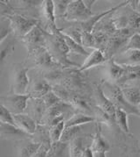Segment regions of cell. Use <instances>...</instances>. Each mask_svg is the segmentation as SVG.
Returning a JSON list of instances; mask_svg holds the SVG:
<instances>
[{
	"mask_svg": "<svg viewBox=\"0 0 140 157\" xmlns=\"http://www.w3.org/2000/svg\"><path fill=\"white\" fill-rule=\"evenodd\" d=\"M45 78L51 84L53 91L65 102L70 98L80 95L93 99L94 83L89 81L88 71H80L79 68L59 69L43 72Z\"/></svg>",
	"mask_w": 140,
	"mask_h": 157,
	"instance_id": "1",
	"label": "cell"
},
{
	"mask_svg": "<svg viewBox=\"0 0 140 157\" xmlns=\"http://www.w3.org/2000/svg\"><path fill=\"white\" fill-rule=\"evenodd\" d=\"M104 126L108 128L109 132L111 135V140L109 142L111 145V149L115 148L116 150V157H138L140 153L138 141L133 133L123 132L116 125L115 120Z\"/></svg>",
	"mask_w": 140,
	"mask_h": 157,
	"instance_id": "2",
	"label": "cell"
},
{
	"mask_svg": "<svg viewBox=\"0 0 140 157\" xmlns=\"http://www.w3.org/2000/svg\"><path fill=\"white\" fill-rule=\"evenodd\" d=\"M45 48L50 53L54 61L59 63L63 69L81 67L79 64L71 61L68 58L69 48L64 40L62 33L60 28H57L53 33H46Z\"/></svg>",
	"mask_w": 140,
	"mask_h": 157,
	"instance_id": "3",
	"label": "cell"
},
{
	"mask_svg": "<svg viewBox=\"0 0 140 157\" xmlns=\"http://www.w3.org/2000/svg\"><path fill=\"white\" fill-rule=\"evenodd\" d=\"M101 82L105 97L114 105L115 107L122 109L128 115H134L140 117V113L138 107L131 105L126 100L124 95L123 93L122 88L119 85L109 80H102Z\"/></svg>",
	"mask_w": 140,
	"mask_h": 157,
	"instance_id": "4",
	"label": "cell"
},
{
	"mask_svg": "<svg viewBox=\"0 0 140 157\" xmlns=\"http://www.w3.org/2000/svg\"><path fill=\"white\" fill-rule=\"evenodd\" d=\"M32 69L26 63H16L12 64V69L10 73V90L9 93L13 94H26L27 88L30 82L28 77V71Z\"/></svg>",
	"mask_w": 140,
	"mask_h": 157,
	"instance_id": "5",
	"label": "cell"
},
{
	"mask_svg": "<svg viewBox=\"0 0 140 157\" xmlns=\"http://www.w3.org/2000/svg\"><path fill=\"white\" fill-rule=\"evenodd\" d=\"M75 113H76L75 108L70 104L65 101H61L46 110L40 125H45L50 129L59 123L68 120Z\"/></svg>",
	"mask_w": 140,
	"mask_h": 157,
	"instance_id": "6",
	"label": "cell"
},
{
	"mask_svg": "<svg viewBox=\"0 0 140 157\" xmlns=\"http://www.w3.org/2000/svg\"><path fill=\"white\" fill-rule=\"evenodd\" d=\"M26 61L31 62L32 69H37L42 72L63 69L59 63L54 61V59L45 47H40L32 51L31 54L27 55Z\"/></svg>",
	"mask_w": 140,
	"mask_h": 157,
	"instance_id": "7",
	"label": "cell"
},
{
	"mask_svg": "<svg viewBox=\"0 0 140 157\" xmlns=\"http://www.w3.org/2000/svg\"><path fill=\"white\" fill-rule=\"evenodd\" d=\"M1 18H6L9 20L13 32L12 34H13L17 39L24 38L34 26L40 24V20L39 19L28 18L18 14L7 15Z\"/></svg>",
	"mask_w": 140,
	"mask_h": 157,
	"instance_id": "8",
	"label": "cell"
},
{
	"mask_svg": "<svg viewBox=\"0 0 140 157\" xmlns=\"http://www.w3.org/2000/svg\"><path fill=\"white\" fill-rule=\"evenodd\" d=\"M94 15L95 13L85 6L83 0H71L63 19L74 23H82Z\"/></svg>",
	"mask_w": 140,
	"mask_h": 157,
	"instance_id": "9",
	"label": "cell"
},
{
	"mask_svg": "<svg viewBox=\"0 0 140 157\" xmlns=\"http://www.w3.org/2000/svg\"><path fill=\"white\" fill-rule=\"evenodd\" d=\"M31 97L28 94H13L9 93L0 97V105H4L13 115L22 114L26 112L28 100Z\"/></svg>",
	"mask_w": 140,
	"mask_h": 157,
	"instance_id": "10",
	"label": "cell"
},
{
	"mask_svg": "<svg viewBox=\"0 0 140 157\" xmlns=\"http://www.w3.org/2000/svg\"><path fill=\"white\" fill-rule=\"evenodd\" d=\"M52 90L51 84L45 78L43 72L38 70V73L30 79L26 94L33 98H41Z\"/></svg>",
	"mask_w": 140,
	"mask_h": 157,
	"instance_id": "11",
	"label": "cell"
},
{
	"mask_svg": "<svg viewBox=\"0 0 140 157\" xmlns=\"http://www.w3.org/2000/svg\"><path fill=\"white\" fill-rule=\"evenodd\" d=\"M46 31L39 25L34 26L26 36L21 39L23 44L27 49V55L40 47H45Z\"/></svg>",
	"mask_w": 140,
	"mask_h": 157,
	"instance_id": "12",
	"label": "cell"
},
{
	"mask_svg": "<svg viewBox=\"0 0 140 157\" xmlns=\"http://www.w3.org/2000/svg\"><path fill=\"white\" fill-rule=\"evenodd\" d=\"M93 101L96 106L99 107L104 113L109 115L111 118L116 116V107L105 97L102 88V82H95L93 89Z\"/></svg>",
	"mask_w": 140,
	"mask_h": 157,
	"instance_id": "13",
	"label": "cell"
},
{
	"mask_svg": "<svg viewBox=\"0 0 140 157\" xmlns=\"http://www.w3.org/2000/svg\"><path fill=\"white\" fill-rule=\"evenodd\" d=\"M94 134L86 133L82 136L73 139L69 141L70 157H81L84 150L91 147Z\"/></svg>",
	"mask_w": 140,
	"mask_h": 157,
	"instance_id": "14",
	"label": "cell"
},
{
	"mask_svg": "<svg viewBox=\"0 0 140 157\" xmlns=\"http://www.w3.org/2000/svg\"><path fill=\"white\" fill-rule=\"evenodd\" d=\"M129 3H130V1H123V3L119 4V5H117L116 6L112 7V8H109V9H108V10H106V11H103V12H101L100 13L95 14L93 17H91V18H90L89 19H88L87 21H85V22H82V23H79V25H80V27L82 28V30H83V32L93 33L95 26H96V24H97L99 21H101L104 17L108 16V15H109L110 13H115V12H116L117 10H119V9L122 8V7L128 6V5H129Z\"/></svg>",
	"mask_w": 140,
	"mask_h": 157,
	"instance_id": "15",
	"label": "cell"
},
{
	"mask_svg": "<svg viewBox=\"0 0 140 157\" xmlns=\"http://www.w3.org/2000/svg\"><path fill=\"white\" fill-rule=\"evenodd\" d=\"M91 150L96 153H107L111 151V145L109 140L102 135V125L101 123H95V133L92 144L90 147Z\"/></svg>",
	"mask_w": 140,
	"mask_h": 157,
	"instance_id": "16",
	"label": "cell"
},
{
	"mask_svg": "<svg viewBox=\"0 0 140 157\" xmlns=\"http://www.w3.org/2000/svg\"><path fill=\"white\" fill-rule=\"evenodd\" d=\"M46 110H47V108L42 98H30L28 100V103H27V106H26L25 113L32 118L39 125L41 123V120L43 119Z\"/></svg>",
	"mask_w": 140,
	"mask_h": 157,
	"instance_id": "17",
	"label": "cell"
},
{
	"mask_svg": "<svg viewBox=\"0 0 140 157\" xmlns=\"http://www.w3.org/2000/svg\"><path fill=\"white\" fill-rule=\"evenodd\" d=\"M0 136L2 139L14 140V142L21 140L31 139V135L19 129L18 126L2 122H0Z\"/></svg>",
	"mask_w": 140,
	"mask_h": 157,
	"instance_id": "18",
	"label": "cell"
},
{
	"mask_svg": "<svg viewBox=\"0 0 140 157\" xmlns=\"http://www.w3.org/2000/svg\"><path fill=\"white\" fill-rule=\"evenodd\" d=\"M41 145L33 142L31 139L15 141L16 157H32L40 148Z\"/></svg>",
	"mask_w": 140,
	"mask_h": 157,
	"instance_id": "19",
	"label": "cell"
},
{
	"mask_svg": "<svg viewBox=\"0 0 140 157\" xmlns=\"http://www.w3.org/2000/svg\"><path fill=\"white\" fill-rule=\"evenodd\" d=\"M13 118L15 121V126H18L22 131L28 133L29 135H32L36 132L38 123L27 114L26 113L16 114L13 115Z\"/></svg>",
	"mask_w": 140,
	"mask_h": 157,
	"instance_id": "20",
	"label": "cell"
},
{
	"mask_svg": "<svg viewBox=\"0 0 140 157\" xmlns=\"http://www.w3.org/2000/svg\"><path fill=\"white\" fill-rule=\"evenodd\" d=\"M113 59L121 65H138L140 64V50L130 49L116 55Z\"/></svg>",
	"mask_w": 140,
	"mask_h": 157,
	"instance_id": "21",
	"label": "cell"
},
{
	"mask_svg": "<svg viewBox=\"0 0 140 157\" xmlns=\"http://www.w3.org/2000/svg\"><path fill=\"white\" fill-rule=\"evenodd\" d=\"M107 58L103 55L102 51L100 49H94L92 51L86 60L84 61L83 65L79 68L80 71H88L89 69L94 68L96 66L102 65V63H107Z\"/></svg>",
	"mask_w": 140,
	"mask_h": 157,
	"instance_id": "22",
	"label": "cell"
},
{
	"mask_svg": "<svg viewBox=\"0 0 140 157\" xmlns=\"http://www.w3.org/2000/svg\"><path fill=\"white\" fill-rule=\"evenodd\" d=\"M19 39L13 34H10L4 40L0 41V66L3 67L6 58L12 56L14 52V48Z\"/></svg>",
	"mask_w": 140,
	"mask_h": 157,
	"instance_id": "23",
	"label": "cell"
},
{
	"mask_svg": "<svg viewBox=\"0 0 140 157\" xmlns=\"http://www.w3.org/2000/svg\"><path fill=\"white\" fill-rule=\"evenodd\" d=\"M125 74L116 84L120 87H126L128 83L140 81V64L138 65H124Z\"/></svg>",
	"mask_w": 140,
	"mask_h": 157,
	"instance_id": "24",
	"label": "cell"
},
{
	"mask_svg": "<svg viewBox=\"0 0 140 157\" xmlns=\"http://www.w3.org/2000/svg\"><path fill=\"white\" fill-rule=\"evenodd\" d=\"M31 140L33 142L45 146L50 148L52 145V140L50 138V129L45 125H38L36 132L31 135Z\"/></svg>",
	"mask_w": 140,
	"mask_h": 157,
	"instance_id": "25",
	"label": "cell"
},
{
	"mask_svg": "<svg viewBox=\"0 0 140 157\" xmlns=\"http://www.w3.org/2000/svg\"><path fill=\"white\" fill-rule=\"evenodd\" d=\"M108 63V75L110 82L117 83L125 74V66L118 64L115 62L113 58L107 61Z\"/></svg>",
	"mask_w": 140,
	"mask_h": 157,
	"instance_id": "26",
	"label": "cell"
},
{
	"mask_svg": "<svg viewBox=\"0 0 140 157\" xmlns=\"http://www.w3.org/2000/svg\"><path fill=\"white\" fill-rule=\"evenodd\" d=\"M95 122H96V119L93 116L86 115L81 113H75L68 120L65 121V128L71 126L88 125L89 123H95Z\"/></svg>",
	"mask_w": 140,
	"mask_h": 157,
	"instance_id": "27",
	"label": "cell"
},
{
	"mask_svg": "<svg viewBox=\"0 0 140 157\" xmlns=\"http://www.w3.org/2000/svg\"><path fill=\"white\" fill-rule=\"evenodd\" d=\"M47 157H70L69 142L60 140L52 143L47 151Z\"/></svg>",
	"mask_w": 140,
	"mask_h": 157,
	"instance_id": "28",
	"label": "cell"
},
{
	"mask_svg": "<svg viewBox=\"0 0 140 157\" xmlns=\"http://www.w3.org/2000/svg\"><path fill=\"white\" fill-rule=\"evenodd\" d=\"M122 88V87H121ZM123 93L126 100L133 106L138 107L140 105V88L134 86H127L122 88Z\"/></svg>",
	"mask_w": 140,
	"mask_h": 157,
	"instance_id": "29",
	"label": "cell"
},
{
	"mask_svg": "<svg viewBox=\"0 0 140 157\" xmlns=\"http://www.w3.org/2000/svg\"><path fill=\"white\" fill-rule=\"evenodd\" d=\"M83 128H84V125L65 128L63 133H62V136L61 138V141L69 142L70 140H72L73 139L82 136L83 134H86L87 132H84Z\"/></svg>",
	"mask_w": 140,
	"mask_h": 157,
	"instance_id": "30",
	"label": "cell"
},
{
	"mask_svg": "<svg viewBox=\"0 0 140 157\" xmlns=\"http://www.w3.org/2000/svg\"><path fill=\"white\" fill-rule=\"evenodd\" d=\"M61 33H62V32H61ZM62 35H63L64 40H65L66 43H67L68 48H69L70 54L79 55V56H89L90 53H89L88 51L84 48V47H83V45L77 43L76 40H74L73 39H71L70 37H68V35L64 34L63 33H62Z\"/></svg>",
	"mask_w": 140,
	"mask_h": 157,
	"instance_id": "31",
	"label": "cell"
},
{
	"mask_svg": "<svg viewBox=\"0 0 140 157\" xmlns=\"http://www.w3.org/2000/svg\"><path fill=\"white\" fill-rule=\"evenodd\" d=\"M115 121L116 125L121 128L122 130L126 133H131V130L128 124V114L120 108L116 107V116Z\"/></svg>",
	"mask_w": 140,
	"mask_h": 157,
	"instance_id": "32",
	"label": "cell"
},
{
	"mask_svg": "<svg viewBox=\"0 0 140 157\" xmlns=\"http://www.w3.org/2000/svg\"><path fill=\"white\" fill-rule=\"evenodd\" d=\"M71 0H57L54 1V9L56 19H64L68 5Z\"/></svg>",
	"mask_w": 140,
	"mask_h": 157,
	"instance_id": "33",
	"label": "cell"
},
{
	"mask_svg": "<svg viewBox=\"0 0 140 157\" xmlns=\"http://www.w3.org/2000/svg\"><path fill=\"white\" fill-rule=\"evenodd\" d=\"M64 130H65V121H62L56 126L50 128V138H51L52 143L61 140Z\"/></svg>",
	"mask_w": 140,
	"mask_h": 157,
	"instance_id": "34",
	"label": "cell"
},
{
	"mask_svg": "<svg viewBox=\"0 0 140 157\" xmlns=\"http://www.w3.org/2000/svg\"><path fill=\"white\" fill-rule=\"evenodd\" d=\"M130 49L140 50V33H134L133 35L129 39L127 44L125 45V47H124V48H123L120 52L130 50ZM120 52H119V53H120Z\"/></svg>",
	"mask_w": 140,
	"mask_h": 157,
	"instance_id": "35",
	"label": "cell"
},
{
	"mask_svg": "<svg viewBox=\"0 0 140 157\" xmlns=\"http://www.w3.org/2000/svg\"><path fill=\"white\" fill-rule=\"evenodd\" d=\"M41 98L44 101L45 105H46V106L47 109L53 106V105H57L58 103L62 101L53 90H51L50 92H48L46 95H45L44 97Z\"/></svg>",
	"mask_w": 140,
	"mask_h": 157,
	"instance_id": "36",
	"label": "cell"
},
{
	"mask_svg": "<svg viewBox=\"0 0 140 157\" xmlns=\"http://www.w3.org/2000/svg\"><path fill=\"white\" fill-rule=\"evenodd\" d=\"M0 121L2 123H6L15 126V121L13 118V114L10 113L6 107L0 105Z\"/></svg>",
	"mask_w": 140,
	"mask_h": 157,
	"instance_id": "37",
	"label": "cell"
},
{
	"mask_svg": "<svg viewBox=\"0 0 140 157\" xmlns=\"http://www.w3.org/2000/svg\"><path fill=\"white\" fill-rule=\"evenodd\" d=\"M12 28L9 20L6 18H1V29H0V41L4 40L7 36L12 34Z\"/></svg>",
	"mask_w": 140,
	"mask_h": 157,
	"instance_id": "38",
	"label": "cell"
},
{
	"mask_svg": "<svg viewBox=\"0 0 140 157\" xmlns=\"http://www.w3.org/2000/svg\"><path fill=\"white\" fill-rule=\"evenodd\" d=\"M82 45L86 48H92L96 49V40H95L93 33L83 32Z\"/></svg>",
	"mask_w": 140,
	"mask_h": 157,
	"instance_id": "39",
	"label": "cell"
},
{
	"mask_svg": "<svg viewBox=\"0 0 140 157\" xmlns=\"http://www.w3.org/2000/svg\"><path fill=\"white\" fill-rule=\"evenodd\" d=\"M48 149H49L48 147H46L45 146H41L40 148L38 150V152L32 157H47V151H48Z\"/></svg>",
	"mask_w": 140,
	"mask_h": 157,
	"instance_id": "40",
	"label": "cell"
},
{
	"mask_svg": "<svg viewBox=\"0 0 140 157\" xmlns=\"http://www.w3.org/2000/svg\"><path fill=\"white\" fill-rule=\"evenodd\" d=\"M81 157H95V154H94L93 151L91 150V148L89 147H87L84 150V152L83 153V155H82Z\"/></svg>",
	"mask_w": 140,
	"mask_h": 157,
	"instance_id": "41",
	"label": "cell"
},
{
	"mask_svg": "<svg viewBox=\"0 0 140 157\" xmlns=\"http://www.w3.org/2000/svg\"><path fill=\"white\" fill-rule=\"evenodd\" d=\"M96 2V0H84V1H83L85 6L87 7L89 10H90V11H92V6H93Z\"/></svg>",
	"mask_w": 140,
	"mask_h": 157,
	"instance_id": "42",
	"label": "cell"
},
{
	"mask_svg": "<svg viewBox=\"0 0 140 157\" xmlns=\"http://www.w3.org/2000/svg\"><path fill=\"white\" fill-rule=\"evenodd\" d=\"M95 157H106L105 153H96L95 154Z\"/></svg>",
	"mask_w": 140,
	"mask_h": 157,
	"instance_id": "43",
	"label": "cell"
},
{
	"mask_svg": "<svg viewBox=\"0 0 140 157\" xmlns=\"http://www.w3.org/2000/svg\"><path fill=\"white\" fill-rule=\"evenodd\" d=\"M138 111H139V113H140V105L138 106Z\"/></svg>",
	"mask_w": 140,
	"mask_h": 157,
	"instance_id": "44",
	"label": "cell"
}]
</instances>
